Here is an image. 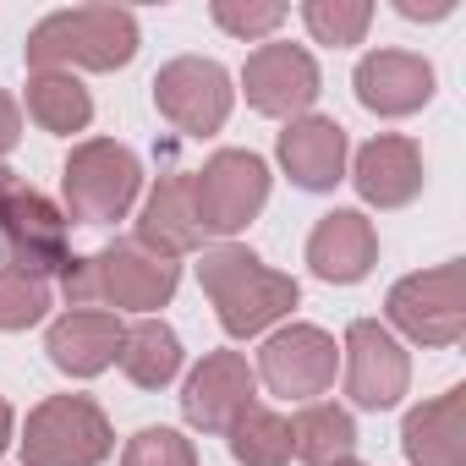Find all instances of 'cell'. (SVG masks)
Wrapping results in <instances>:
<instances>
[{
    "label": "cell",
    "instance_id": "6da1fadb",
    "mask_svg": "<svg viewBox=\"0 0 466 466\" xmlns=\"http://www.w3.org/2000/svg\"><path fill=\"white\" fill-rule=\"evenodd\" d=\"M198 286L214 302V319L230 340H253V335L275 329L302 302V286L291 275L269 269L258 253H248L237 242H219L198 258Z\"/></svg>",
    "mask_w": 466,
    "mask_h": 466
},
{
    "label": "cell",
    "instance_id": "7a4b0ae2",
    "mask_svg": "<svg viewBox=\"0 0 466 466\" xmlns=\"http://www.w3.org/2000/svg\"><path fill=\"white\" fill-rule=\"evenodd\" d=\"M176 286H181V264L148 253L137 237L110 242V248H99L94 258H72V264L61 269V291H66L72 308H105V313L116 308V319H121V313L154 319V313L176 297Z\"/></svg>",
    "mask_w": 466,
    "mask_h": 466
},
{
    "label": "cell",
    "instance_id": "3957f363",
    "mask_svg": "<svg viewBox=\"0 0 466 466\" xmlns=\"http://www.w3.org/2000/svg\"><path fill=\"white\" fill-rule=\"evenodd\" d=\"M23 56L28 72H121L137 56V17L121 6L50 12L45 23H34Z\"/></svg>",
    "mask_w": 466,
    "mask_h": 466
},
{
    "label": "cell",
    "instance_id": "277c9868",
    "mask_svg": "<svg viewBox=\"0 0 466 466\" xmlns=\"http://www.w3.org/2000/svg\"><path fill=\"white\" fill-rule=\"evenodd\" d=\"M143 192V165L116 137H83L61 165V214L66 225H116Z\"/></svg>",
    "mask_w": 466,
    "mask_h": 466
},
{
    "label": "cell",
    "instance_id": "5b68a950",
    "mask_svg": "<svg viewBox=\"0 0 466 466\" xmlns=\"http://www.w3.org/2000/svg\"><path fill=\"white\" fill-rule=\"evenodd\" d=\"M0 258H6V269L34 280H61V269L72 264L61 203H50L17 170H0Z\"/></svg>",
    "mask_w": 466,
    "mask_h": 466
},
{
    "label": "cell",
    "instance_id": "8992f818",
    "mask_svg": "<svg viewBox=\"0 0 466 466\" xmlns=\"http://www.w3.org/2000/svg\"><path fill=\"white\" fill-rule=\"evenodd\" d=\"M23 466H99L116 450L110 417L88 395H50L23 422Z\"/></svg>",
    "mask_w": 466,
    "mask_h": 466
},
{
    "label": "cell",
    "instance_id": "52a82bcc",
    "mask_svg": "<svg viewBox=\"0 0 466 466\" xmlns=\"http://www.w3.org/2000/svg\"><path fill=\"white\" fill-rule=\"evenodd\" d=\"M269 203V165L253 148H219L192 170V208L203 237H237Z\"/></svg>",
    "mask_w": 466,
    "mask_h": 466
},
{
    "label": "cell",
    "instance_id": "ba28073f",
    "mask_svg": "<svg viewBox=\"0 0 466 466\" xmlns=\"http://www.w3.org/2000/svg\"><path fill=\"white\" fill-rule=\"evenodd\" d=\"M384 329L417 340V346H455L466 335V297H461V264H433L390 286L384 297Z\"/></svg>",
    "mask_w": 466,
    "mask_h": 466
},
{
    "label": "cell",
    "instance_id": "9c48e42d",
    "mask_svg": "<svg viewBox=\"0 0 466 466\" xmlns=\"http://www.w3.org/2000/svg\"><path fill=\"white\" fill-rule=\"evenodd\" d=\"M154 105L159 116L187 132V137H208L230 121V105H237V88H230V72L208 56H176L154 72Z\"/></svg>",
    "mask_w": 466,
    "mask_h": 466
},
{
    "label": "cell",
    "instance_id": "30bf717a",
    "mask_svg": "<svg viewBox=\"0 0 466 466\" xmlns=\"http://www.w3.org/2000/svg\"><path fill=\"white\" fill-rule=\"evenodd\" d=\"M340 373H346L351 406H362V411H390V406H400V395L411 390V357H406V346H400L379 319L346 324Z\"/></svg>",
    "mask_w": 466,
    "mask_h": 466
},
{
    "label": "cell",
    "instance_id": "8fae6325",
    "mask_svg": "<svg viewBox=\"0 0 466 466\" xmlns=\"http://www.w3.org/2000/svg\"><path fill=\"white\" fill-rule=\"evenodd\" d=\"M242 94L258 116H275V121H297V116H313L319 94H324V77H319V61L302 50V45H258L242 66Z\"/></svg>",
    "mask_w": 466,
    "mask_h": 466
},
{
    "label": "cell",
    "instance_id": "7c38bea8",
    "mask_svg": "<svg viewBox=\"0 0 466 466\" xmlns=\"http://www.w3.org/2000/svg\"><path fill=\"white\" fill-rule=\"evenodd\" d=\"M335 368H340V346H335L329 329H319V324H286V329H275V335L264 340L253 373H258L275 395L308 406V400H319V395L335 384Z\"/></svg>",
    "mask_w": 466,
    "mask_h": 466
},
{
    "label": "cell",
    "instance_id": "4fadbf2b",
    "mask_svg": "<svg viewBox=\"0 0 466 466\" xmlns=\"http://www.w3.org/2000/svg\"><path fill=\"white\" fill-rule=\"evenodd\" d=\"M258 400V373L248 368L242 351H208L181 390V417L198 433H225L248 406Z\"/></svg>",
    "mask_w": 466,
    "mask_h": 466
},
{
    "label": "cell",
    "instance_id": "5bb4252c",
    "mask_svg": "<svg viewBox=\"0 0 466 466\" xmlns=\"http://www.w3.org/2000/svg\"><path fill=\"white\" fill-rule=\"evenodd\" d=\"M362 110L384 116V121H400V116H417L428 99H433V66L411 50H373L357 61V77H351Z\"/></svg>",
    "mask_w": 466,
    "mask_h": 466
},
{
    "label": "cell",
    "instance_id": "9a60e30c",
    "mask_svg": "<svg viewBox=\"0 0 466 466\" xmlns=\"http://www.w3.org/2000/svg\"><path fill=\"white\" fill-rule=\"evenodd\" d=\"M379 264V230L362 208H329L308 237V269L329 286H357Z\"/></svg>",
    "mask_w": 466,
    "mask_h": 466
},
{
    "label": "cell",
    "instance_id": "2e32d148",
    "mask_svg": "<svg viewBox=\"0 0 466 466\" xmlns=\"http://www.w3.org/2000/svg\"><path fill=\"white\" fill-rule=\"evenodd\" d=\"M121 340H127V324L116 313H105V308H66L50 324L45 351H50V362L66 379H99L105 368H116Z\"/></svg>",
    "mask_w": 466,
    "mask_h": 466
},
{
    "label": "cell",
    "instance_id": "e0dca14e",
    "mask_svg": "<svg viewBox=\"0 0 466 466\" xmlns=\"http://www.w3.org/2000/svg\"><path fill=\"white\" fill-rule=\"evenodd\" d=\"M351 181L362 192V203L373 208H406L417 192H422V148L400 132H379L357 148V165H351Z\"/></svg>",
    "mask_w": 466,
    "mask_h": 466
},
{
    "label": "cell",
    "instance_id": "ac0fdd59",
    "mask_svg": "<svg viewBox=\"0 0 466 466\" xmlns=\"http://www.w3.org/2000/svg\"><path fill=\"white\" fill-rule=\"evenodd\" d=\"M346 127L335 116H297L280 132V165L302 192H329L335 181H346Z\"/></svg>",
    "mask_w": 466,
    "mask_h": 466
},
{
    "label": "cell",
    "instance_id": "d6986e66",
    "mask_svg": "<svg viewBox=\"0 0 466 466\" xmlns=\"http://www.w3.org/2000/svg\"><path fill=\"white\" fill-rule=\"evenodd\" d=\"M137 242L159 258H187L203 248V225L192 208V170L159 176V187L148 192V203L137 214Z\"/></svg>",
    "mask_w": 466,
    "mask_h": 466
},
{
    "label": "cell",
    "instance_id": "ffe728a7",
    "mask_svg": "<svg viewBox=\"0 0 466 466\" xmlns=\"http://www.w3.org/2000/svg\"><path fill=\"white\" fill-rule=\"evenodd\" d=\"M466 390H444L433 400H422L417 411H406V428H400V450L411 466H466Z\"/></svg>",
    "mask_w": 466,
    "mask_h": 466
},
{
    "label": "cell",
    "instance_id": "44dd1931",
    "mask_svg": "<svg viewBox=\"0 0 466 466\" xmlns=\"http://www.w3.org/2000/svg\"><path fill=\"white\" fill-rule=\"evenodd\" d=\"M357 450V422L346 406L335 400H308L297 417H291V461H308V466H335Z\"/></svg>",
    "mask_w": 466,
    "mask_h": 466
},
{
    "label": "cell",
    "instance_id": "7402d4cb",
    "mask_svg": "<svg viewBox=\"0 0 466 466\" xmlns=\"http://www.w3.org/2000/svg\"><path fill=\"white\" fill-rule=\"evenodd\" d=\"M116 362L137 390H165L181 373V335L159 319H137V324H127V340H121Z\"/></svg>",
    "mask_w": 466,
    "mask_h": 466
},
{
    "label": "cell",
    "instance_id": "603a6c76",
    "mask_svg": "<svg viewBox=\"0 0 466 466\" xmlns=\"http://www.w3.org/2000/svg\"><path fill=\"white\" fill-rule=\"evenodd\" d=\"M28 121L56 137H72L94 121V99L72 72H28Z\"/></svg>",
    "mask_w": 466,
    "mask_h": 466
},
{
    "label": "cell",
    "instance_id": "cb8c5ba5",
    "mask_svg": "<svg viewBox=\"0 0 466 466\" xmlns=\"http://www.w3.org/2000/svg\"><path fill=\"white\" fill-rule=\"evenodd\" d=\"M230 439V455H237V466H286L291 461V422L269 406H248L237 422L225 428Z\"/></svg>",
    "mask_w": 466,
    "mask_h": 466
},
{
    "label": "cell",
    "instance_id": "d4e9b609",
    "mask_svg": "<svg viewBox=\"0 0 466 466\" xmlns=\"http://www.w3.org/2000/svg\"><path fill=\"white\" fill-rule=\"evenodd\" d=\"M302 23L319 45H335V50H351L368 39V23H373V6L368 0H308L302 6Z\"/></svg>",
    "mask_w": 466,
    "mask_h": 466
},
{
    "label": "cell",
    "instance_id": "484cf974",
    "mask_svg": "<svg viewBox=\"0 0 466 466\" xmlns=\"http://www.w3.org/2000/svg\"><path fill=\"white\" fill-rule=\"evenodd\" d=\"M50 313V280H34V275H17L0 264V329L17 335V329H34L45 324Z\"/></svg>",
    "mask_w": 466,
    "mask_h": 466
},
{
    "label": "cell",
    "instance_id": "4316f807",
    "mask_svg": "<svg viewBox=\"0 0 466 466\" xmlns=\"http://www.w3.org/2000/svg\"><path fill=\"white\" fill-rule=\"evenodd\" d=\"M208 17H214L230 39H269V34L286 23V6H275V0H214Z\"/></svg>",
    "mask_w": 466,
    "mask_h": 466
},
{
    "label": "cell",
    "instance_id": "83f0119b",
    "mask_svg": "<svg viewBox=\"0 0 466 466\" xmlns=\"http://www.w3.org/2000/svg\"><path fill=\"white\" fill-rule=\"evenodd\" d=\"M121 466H198V450L176 428H137L121 450Z\"/></svg>",
    "mask_w": 466,
    "mask_h": 466
},
{
    "label": "cell",
    "instance_id": "f1b7e54d",
    "mask_svg": "<svg viewBox=\"0 0 466 466\" xmlns=\"http://www.w3.org/2000/svg\"><path fill=\"white\" fill-rule=\"evenodd\" d=\"M17 143H23V105L0 88V159H6Z\"/></svg>",
    "mask_w": 466,
    "mask_h": 466
},
{
    "label": "cell",
    "instance_id": "f546056e",
    "mask_svg": "<svg viewBox=\"0 0 466 466\" xmlns=\"http://www.w3.org/2000/svg\"><path fill=\"white\" fill-rule=\"evenodd\" d=\"M395 12L411 17V23H439V17L455 12V0H395Z\"/></svg>",
    "mask_w": 466,
    "mask_h": 466
},
{
    "label": "cell",
    "instance_id": "4dcf8cb0",
    "mask_svg": "<svg viewBox=\"0 0 466 466\" xmlns=\"http://www.w3.org/2000/svg\"><path fill=\"white\" fill-rule=\"evenodd\" d=\"M12 433H17V417H12V406H6V395H0V455L12 450Z\"/></svg>",
    "mask_w": 466,
    "mask_h": 466
},
{
    "label": "cell",
    "instance_id": "1f68e13d",
    "mask_svg": "<svg viewBox=\"0 0 466 466\" xmlns=\"http://www.w3.org/2000/svg\"><path fill=\"white\" fill-rule=\"evenodd\" d=\"M335 466H362V461H357V455H346V461H335Z\"/></svg>",
    "mask_w": 466,
    "mask_h": 466
}]
</instances>
